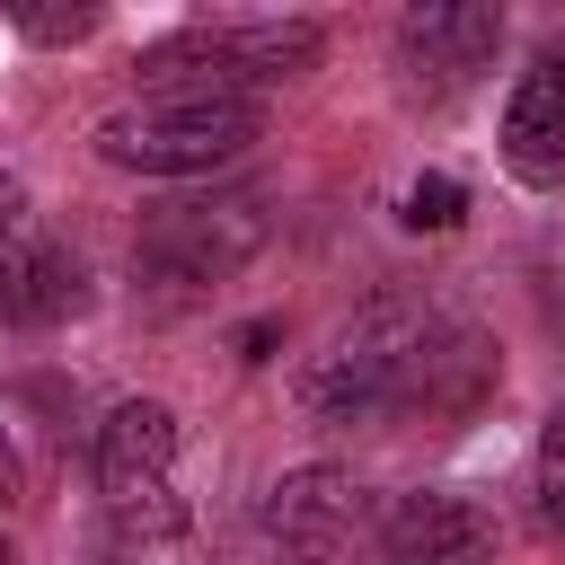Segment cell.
Segmentation results:
<instances>
[{
	"instance_id": "obj_16",
	"label": "cell",
	"mask_w": 565,
	"mask_h": 565,
	"mask_svg": "<svg viewBox=\"0 0 565 565\" xmlns=\"http://www.w3.org/2000/svg\"><path fill=\"white\" fill-rule=\"evenodd\" d=\"M0 565H18V547H9V539H0Z\"/></svg>"
},
{
	"instance_id": "obj_9",
	"label": "cell",
	"mask_w": 565,
	"mask_h": 565,
	"mask_svg": "<svg viewBox=\"0 0 565 565\" xmlns=\"http://www.w3.org/2000/svg\"><path fill=\"white\" fill-rule=\"evenodd\" d=\"M388 547L397 565H477L494 547V521L468 494H406L388 512Z\"/></svg>"
},
{
	"instance_id": "obj_8",
	"label": "cell",
	"mask_w": 565,
	"mask_h": 565,
	"mask_svg": "<svg viewBox=\"0 0 565 565\" xmlns=\"http://www.w3.org/2000/svg\"><path fill=\"white\" fill-rule=\"evenodd\" d=\"M494 35H503V18H494V9H468V0H424V9L397 18V53H406V71L433 79V88H459L468 71H486Z\"/></svg>"
},
{
	"instance_id": "obj_11",
	"label": "cell",
	"mask_w": 565,
	"mask_h": 565,
	"mask_svg": "<svg viewBox=\"0 0 565 565\" xmlns=\"http://www.w3.org/2000/svg\"><path fill=\"white\" fill-rule=\"evenodd\" d=\"M459 212H468L459 177H415V185H406V221H415V230H459Z\"/></svg>"
},
{
	"instance_id": "obj_6",
	"label": "cell",
	"mask_w": 565,
	"mask_h": 565,
	"mask_svg": "<svg viewBox=\"0 0 565 565\" xmlns=\"http://www.w3.org/2000/svg\"><path fill=\"white\" fill-rule=\"evenodd\" d=\"M353 521H362L353 468H291V477H274V494H265V539H274L282 556H335V547L353 539Z\"/></svg>"
},
{
	"instance_id": "obj_1",
	"label": "cell",
	"mask_w": 565,
	"mask_h": 565,
	"mask_svg": "<svg viewBox=\"0 0 565 565\" xmlns=\"http://www.w3.org/2000/svg\"><path fill=\"white\" fill-rule=\"evenodd\" d=\"M486 380V344L468 327H450L424 300H371L300 380L309 415L353 424L380 406H468Z\"/></svg>"
},
{
	"instance_id": "obj_12",
	"label": "cell",
	"mask_w": 565,
	"mask_h": 565,
	"mask_svg": "<svg viewBox=\"0 0 565 565\" xmlns=\"http://www.w3.org/2000/svg\"><path fill=\"white\" fill-rule=\"evenodd\" d=\"M539 512L565 530V406H556L547 433H539Z\"/></svg>"
},
{
	"instance_id": "obj_3",
	"label": "cell",
	"mask_w": 565,
	"mask_h": 565,
	"mask_svg": "<svg viewBox=\"0 0 565 565\" xmlns=\"http://www.w3.org/2000/svg\"><path fill=\"white\" fill-rule=\"evenodd\" d=\"M247 141H256L247 97H150V106H115L97 124V150L132 177H212Z\"/></svg>"
},
{
	"instance_id": "obj_7",
	"label": "cell",
	"mask_w": 565,
	"mask_h": 565,
	"mask_svg": "<svg viewBox=\"0 0 565 565\" xmlns=\"http://www.w3.org/2000/svg\"><path fill=\"white\" fill-rule=\"evenodd\" d=\"M503 168L521 185H565V53H539L503 106Z\"/></svg>"
},
{
	"instance_id": "obj_15",
	"label": "cell",
	"mask_w": 565,
	"mask_h": 565,
	"mask_svg": "<svg viewBox=\"0 0 565 565\" xmlns=\"http://www.w3.org/2000/svg\"><path fill=\"white\" fill-rule=\"evenodd\" d=\"M18 494V450H9V433H0V503Z\"/></svg>"
},
{
	"instance_id": "obj_13",
	"label": "cell",
	"mask_w": 565,
	"mask_h": 565,
	"mask_svg": "<svg viewBox=\"0 0 565 565\" xmlns=\"http://www.w3.org/2000/svg\"><path fill=\"white\" fill-rule=\"evenodd\" d=\"M26 238H35V221H26V194H18L9 177H0V256H18Z\"/></svg>"
},
{
	"instance_id": "obj_2",
	"label": "cell",
	"mask_w": 565,
	"mask_h": 565,
	"mask_svg": "<svg viewBox=\"0 0 565 565\" xmlns=\"http://www.w3.org/2000/svg\"><path fill=\"white\" fill-rule=\"evenodd\" d=\"M318 26L309 18H265V26H185L168 44L141 53V79L168 97H247L265 79H291L318 62Z\"/></svg>"
},
{
	"instance_id": "obj_14",
	"label": "cell",
	"mask_w": 565,
	"mask_h": 565,
	"mask_svg": "<svg viewBox=\"0 0 565 565\" xmlns=\"http://www.w3.org/2000/svg\"><path fill=\"white\" fill-rule=\"evenodd\" d=\"M26 35H44V44H62V35H88V9H44V18H26Z\"/></svg>"
},
{
	"instance_id": "obj_4",
	"label": "cell",
	"mask_w": 565,
	"mask_h": 565,
	"mask_svg": "<svg viewBox=\"0 0 565 565\" xmlns=\"http://www.w3.org/2000/svg\"><path fill=\"white\" fill-rule=\"evenodd\" d=\"M177 415L159 397H124L106 424H97V486H106V512L124 539H168L177 530Z\"/></svg>"
},
{
	"instance_id": "obj_10",
	"label": "cell",
	"mask_w": 565,
	"mask_h": 565,
	"mask_svg": "<svg viewBox=\"0 0 565 565\" xmlns=\"http://www.w3.org/2000/svg\"><path fill=\"white\" fill-rule=\"evenodd\" d=\"M79 300H88L79 291V256H62L53 238H26L18 256H0V318L9 327H53Z\"/></svg>"
},
{
	"instance_id": "obj_5",
	"label": "cell",
	"mask_w": 565,
	"mask_h": 565,
	"mask_svg": "<svg viewBox=\"0 0 565 565\" xmlns=\"http://www.w3.org/2000/svg\"><path fill=\"white\" fill-rule=\"evenodd\" d=\"M256 247H265V212H256V194H230V203H177V212H159V221L141 230L132 274H141L150 291L185 300V291L221 282V274H238Z\"/></svg>"
}]
</instances>
